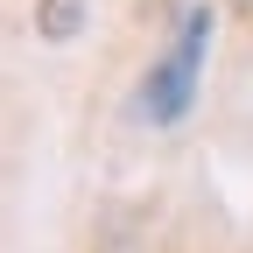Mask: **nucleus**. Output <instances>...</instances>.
<instances>
[{
	"label": "nucleus",
	"mask_w": 253,
	"mask_h": 253,
	"mask_svg": "<svg viewBox=\"0 0 253 253\" xmlns=\"http://www.w3.org/2000/svg\"><path fill=\"white\" fill-rule=\"evenodd\" d=\"M211 7L204 0H190V7L176 14L169 28V49L148 63V78H141V120L148 126H176L190 106H197V84H204V56H211Z\"/></svg>",
	"instance_id": "nucleus-1"
},
{
	"label": "nucleus",
	"mask_w": 253,
	"mask_h": 253,
	"mask_svg": "<svg viewBox=\"0 0 253 253\" xmlns=\"http://www.w3.org/2000/svg\"><path fill=\"white\" fill-rule=\"evenodd\" d=\"M91 21V0H36V36L42 42H71Z\"/></svg>",
	"instance_id": "nucleus-2"
},
{
	"label": "nucleus",
	"mask_w": 253,
	"mask_h": 253,
	"mask_svg": "<svg viewBox=\"0 0 253 253\" xmlns=\"http://www.w3.org/2000/svg\"><path fill=\"white\" fill-rule=\"evenodd\" d=\"M155 7H162V14H183V7H190V0H155Z\"/></svg>",
	"instance_id": "nucleus-3"
},
{
	"label": "nucleus",
	"mask_w": 253,
	"mask_h": 253,
	"mask_svg": "<svg viewBox=\"0 0 253 253\" xmlns=\"http://www.w3.org/2000/svg\"><path fill=\"white\" fill-rule=\"evenodd\" d=\"M246 7H253V0H246Z\"/></svg>",
	"instance_id": "nucleus-4"
}]
</instances>
